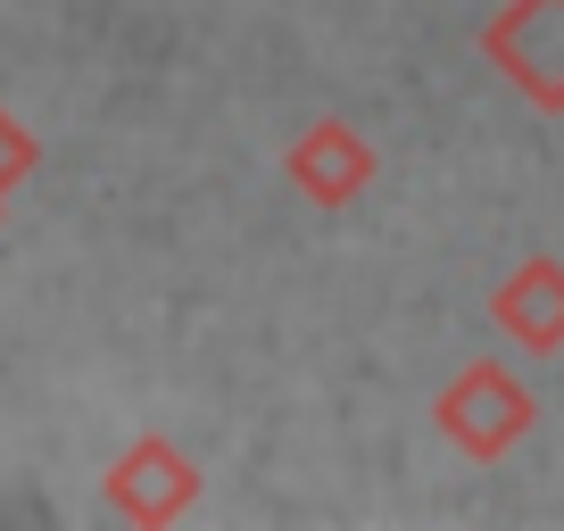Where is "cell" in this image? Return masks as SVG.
I'll return each instance as SVG.
<instances>
[{
	"instance_id": "cell-1",
	"label": "cell",
	"mask_w": 564,
	"mask_h": 531,
	"mask_svg": "<svg viewBox=\"0 0 564 531\" xmlns=\"http://www.w3.org/2000/svg\"><path fill=\"white\" fill-rule=\"evenodd\" d=\"M432 415H441V432L465 448V457H507L514 441L531 432V415H540V399H531L523 382H514L498 357H474V366H457V382L432 399Z\"/></svg>"
},
{
	"instance_id": "cell-2",
	"label": "cell",
	"mask_w": 564,
	"mask_h": 531,
	"mask_svg": "<svg viewBox=\"0 0 564 531\" xmlns=\"http://www.w3.org/2000/svg\"><path fill=\"white\" fill-rule=\"evenodd\" d=\"M481 51L540 117H564V0H507L481 25Z\"/></svg>"
},
{
	"instance_id": "cell-3",
	"label": "cell",
	"mask_w": 564,
	"mask_h": 531,
	"mask_svg": "<svg viewBox=\"0 0 564 531\" xmlns=\"http://www.w3.org/2000/svg\"><path fill=\"white\" fill-rule=\"evenodd\" d=\"M373 175H382L373 142L357 133V124H340V117L307 124L300 142H291V183H300L316 208H349V199H366V192H373Z\"/></svg>"
},
{
	"instance_id": "cell-4",
	"label": "cell",
	"mask_w": 564,
	"mask_h": 531,
	"mask_svg": "<svg viewBox=\"0 0 564 531\" xmlns=\"http://www.w3.org/2000/svg\"><path fill=\"white\" fill-rule=\"evenodd\" d=\"M490 324L507 340H523L531 357H556L564 349V258H523L514 274H498L490 291Z\"/></svg>"
},
{
	"instance_id": "cell-5",
	"label": "cell",
	"mask_w": 564,
	"mask_h": 531,
	"mask_svg": "<svg viewBox=\"0 0 564 531\" xmlns=\"http://www.w3.org/2000/svg\"><path fill=\"white\" fill-rule=\"evenodd\" d=\"M192 490H199V481H192V465H183L166 441L133 448V457H124V474H117V498H124L133 514H175Z\"/></svg>"
}]
</instances>
